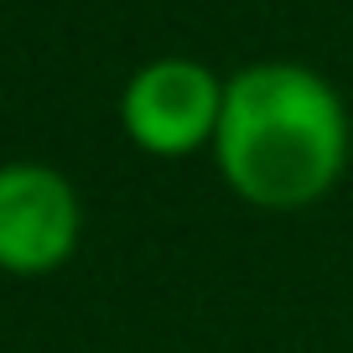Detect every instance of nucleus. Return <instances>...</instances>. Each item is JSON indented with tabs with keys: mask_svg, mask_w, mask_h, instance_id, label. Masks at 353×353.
<instances>
[{
	"mask_svg": "<svg viewBox=\"0 0 353 353\" xmlns=\"http://www.w3.org/2000/svg\"><path fill=\"white\" fill-rule=\"evenodd\" d=\"M353 120L343 94L307 63L260 57L229 73L213 135L223 188L260 213H296L343 182Z\"/></svg>",
	"mask_w": 353,
	"mask_h": 353,
	"instance_id": "obj_1",
	"label": "nucleus"
},
{
	"mask_svg": "<svg viewBox=\"0 0 353 353\" xmlns=\"http://www.w3.org/2000/svg\"><path fill=\"white\" fill-rule=\"evenodd\" d=\"M78 234H83V203L57 166H0V270L6 276L63 270L78 250Z\"/></svg>",
	"mask_w": 353,
	"mask_h": 353,
	"instance_id": "obj_3",
	"label": "nucleus"
},
{
	"mask_svg": "<svg viewBox=\"0 0 353 353\" xmlns=\"http://www.w3.org/2000/svg\"><path fill=\"white\" fill-rule=\"evenodd\" d=\"M223 83L229 78H219L198 57H151L120 94V130L135 151L156 161H188L198 151H213Z\"/></svg>",
	"mask_w": 353,
	"mask_h": 353,
	"instance_id": "obj_2",
	"label": "nucleus"
}]
</instances>
